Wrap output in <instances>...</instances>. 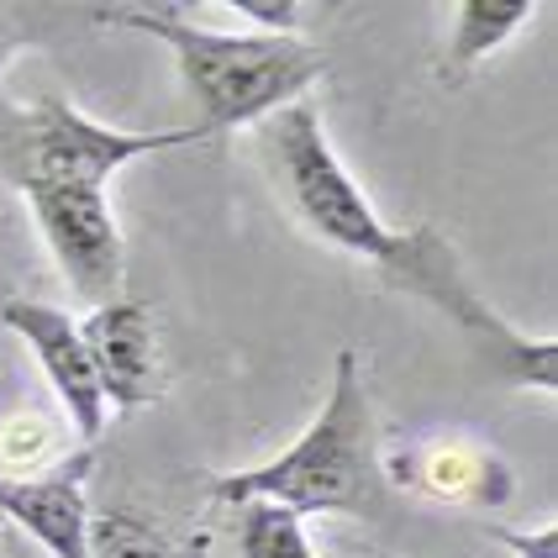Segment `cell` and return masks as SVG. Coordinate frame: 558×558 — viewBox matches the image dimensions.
Segmentation results:
<instances>
[{
    "mask_svg": "<svg viewBox=\"0 0 558 558\" xmlns=\"http://www.w3.org/2000/svg\"><path fill=\"white\" fill-rule=\"evenodd\" d=\"M227 11L253 22L258 32H269V37H290L306 5H301V0H227Z\"/></svg>",
    "mask_w": 558,
    "mask_h": 558,
    "instance_id": "obj_14",
    "label": "cell"
},
{
    "mask_svg": "<svg viewBox=\"0 0 558 558\" xmlns=\"http://www.w3.org/2000/svg\"><path fill=\"white\" fill-rule=\"evenodd\" d=\"M385 496H390L385 453H379V433H374L364 359L353 348H342L332 359L327 401L290 448H279L264 464L211 480L217 506L269 500V506L295 511L301 522L306 517H379Z\"/></svg>",
    "mask_w": 558,
    "mask_h": 558,
    "instance_id": "obj_2",
    "label": "cell"
},
{
    "mask_svg": "<svg viewBox=\"0 0 558 558\" xmlns=\"http://www.w3.org/2000/svg\"><path fill=\"white\" fill-rule=\"evenodd\" d=\"M195 143H211V132L201 122L163 126V132H126V126H106L85 117L63 95H43L37 106L16 117L11 137H5V169H11V185L106 190L126 163L148 154L195 148Z\"/></svg>",
    "mask_w": 558,
    "mask_h": 558,
    "instance_id": "obj_4",
    "label": "cell"
},
{
    "mask_svg": "<svg viewBox=\"0 0 558 558\" xmlns=\"http://www.w3.org/2000/svg\"><path fill=\"white\" fill-rule=\"evenodd\" d=\"M11 558H43V554H37V548H27V543H16V548H11Z\"/></svg>",
    "mask_w": 558,
    "mask_h": 558,
    "instance_id": "obj_18",
    "label": "cell"
},
{
    "mask_svg": "<svg viewBox=\"0 0 558 558\" xmlns=\"http://www.w3.org/2000/svg\"><path fill=\"white\" fill-rule=\"evenodd\" d=\"M63 422L43 416V411H11L0 422V474L11 480H32V474H48L63 464Z\"/></svg>",
    "mask_w": 558,
    "mask_h": 558,
    "instance_id": "obj_12",
    "label": "cell"
},
{
    "mask_svg": "<svg viewBox=\"0 0 558 558\" xmlns=\"http://www.w3.org/2000/svg\"><path fill=\"white\" fill-rule=\"evenodd\" d=\"M100 27L143 32L174 53V69L185 80L190 100L201 111V126L221 137L238 126L269 122L275 111L306 100L322 80L327 53L306 43L301 32L269 37V32H211L185 22L180 5H95Z\"/></svg>",
    "mask_w": 558,
    "mask_h": 558,
    "instance_id": "obj_3",
    "label": "cell"
},
{
    "mask_svg": "<svg viewBox=\"0 0 558 558\" xmlns=\"http://www.w3.org/2000/svg\"><path fill=\"white\" fill-rule=\"evenodd\" d=\"M85 558H185V554L169 543V532L158 527L154 517H143L132 506H106V511H90Z\"/></svg>",
    "mask_w": 558,
    "mask_h": 558,
    "instance_id": "obj_13",
    "label": "cell"
},
{
    "mask_svg": "<svg viewBox=\"0 0 558 558\" xmlns=\"http://www.w3.org/2000/svg\"><path fill=\"white\" fill-rule=\"evenodd\" d=\"M258 148L269 163L279 201L290 206V217L306 227L316 243L364 258L379 269V279L390 290H405L416 301H427L442 311L448 322H459L469 338L485 342L490 369L517 385V390H558V348L554 338H527L500 316L474 284H469L464 264L453 243L437 227H390L369 206V195L359 190V180L342 169L338 148L327 137V122L311 100H295L275 111L269 122H258Z\"/></svg>",
    "mask_w": 558,
    "mask_h": 558,
    "instance_id": "obj_1",
    "label": "cell"
},
{
    "mask_svg": "<svg viewBox=\"0 0 558 558\" xmlns=\"http://www.w3.org/2000/svg\"><path fill=\"white\" fill-rule=\"evenodd\" d=\"M496 543L511 548V558H558V527H537V532H517V527H490Z\"/></svg>",
    "mask_w": 558,
    "mask_h": 558,
    "instance_id": "obj_15",
    "label": "cell"
},
{
    "mask_svg": "<svg viewBox=\"0 0 558 558\" xmlns=\"http://www.w3.org/2000/svg\"><path fill=\"white\" fill-rule=\"evenodd\" d=\"M385 480L437 506H459V511H500L517 490L511 464L474 437H427L411 453L390 459Z\"/></svg>",
    "mask_w": 558,
    "mask_h": 558,
    "instance_id": "obj_9",
    "label": "cell"
},
{
    "mask_svg": "<svg viewBox=\"0 0 558 558\" xmlns=\"http://www.w3.org/2000/svg\"><path fill=\"white\" fill-rule=\"evenodd\" d=\"M16 195L27 201L32 221L59 264L63 284L74 290V301L85 311L117 301L126 275V238L117 227L111 195L80 185H16Z\"/></svg>",
    "mask_w": 558,
    "mask_h": 558,
    "instance_id": "obj_5",
    "label": "cell"
},
{
    "mask_svg": "<svg viewBox=\"0 0 558 558\" xmlns=\"http://www.w3.org/2000/svg\"><path fill=\"white\" fill-rule=\"evenodd\" d=\"M0 327L27 342V353L37 359V369L48 379V390L59 396L63 427L80 437V448H95L111 411L100 401L80 322L69 311L48 306V301H32V295H0Z\"/></svg>",
    "mask_w": 558,
    "mask_h": 558,
    "instance_id": "obj_6",
    "label": "cell"
},
{
    "mask_svg": "<svg viewBox=\"0 0 558 558\" xmlns=\"http://www.w3.org/2000/svg\"><path fill=\"white\" fill-rule=\"evenodd\" d=\"M185 558H211V532H195L185 543Z\"/></svg>",
    "mask_w": 558,
    "mask_h": 558,
    "instance_id": "obj_17",
    "label": "cell"
},
{
    "mask_svg": "<svg viewBox=\"0 0 558 558\" xmlns=\"http://www.w3.org/2000/svg\"><path fill=\"white\" fill-rule=\"evenodd\" d=\"M90 469L95 448H74L48 474L11 480L0 474V522L22 532V543L43 558H85L90 543Z\"/></svg>",
    "mask_w": 558,
    "mask_h": 558,
    "instance_id": "obj_7",
    "label": "cell"
},
{
    "mask_svg": "<svg viewBox=\"0 0 558 558\" xmlns=\"http://www.w3.org/2000/svg\"><path fill=\"white\" fill-rule=\"evenodd\" d=\"M537 16V5L527 0H459L453 5V27H448V53L437 63V85L459 90L480 63L500 53L517 32Z\"/></svg>",
    "mask_w": 558,
    "mask_h": 558,
    "instance_id": "obj_10",
    "label": "cell"
},
{
    "mask_svg": "<svg viewBox=\"0 0 558 558\" xmlns=\"http://www.w3.org/2000/svg\"><path fill=\"white\" fill-rule=\"evenodd\" d=\"M16 43H22V37H16V27L0 16V74H5V63H11V53H16Z\"/></svg>",
    "mask_w": 558,
    "mask_h": 558,
    "instance_id": "obj_16",
    "label": "cell"
},
{
    "mask_svg": "<svg viewBox=\"0 0 558 558\" xmlns=\"http://www.w3.org/2000/svg\"><path fill=\"white\" fill-rule=\"evenodd\" d=\"M232 532H238V558H322L311 548L306 522L269 500L232 506Z\"/></svg>",
    "mask_w": 558,
    "mask_h": 558,
    "instance_id": "obj_11",
    "label": "cell"
},
{
    "mask_svg": "<svg viewBox=\"0 0 558 558\" xmlns=\"http://www.w3.org/2000/svg\"><path fill=\"white\" fill-rule=\"evenodd\" d=\"M80 338L90 353L95 385L106 411H143L163 396V364H158V327L143 301H106L85 311Z\"/></svg>",
    "mask_w": 558,
    "mask_h": 558,
    "instance_id": "obj_8",
    "label": "cell"
}]
</instances>
